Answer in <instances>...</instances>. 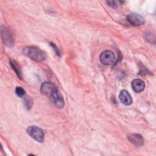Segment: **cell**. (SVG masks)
<instances>
[{
	"label": "cell",
	"mask_w": 156,
	"mask_h": 156,
	"mask_svg": "<svg viewBox=\"0 0 156 156\" xmlns=\"http://www.w3.org/2000/svg\"><path fill=\"white\" fill-rule=\"evenodd\" d=\"M40 92L42 94L48 96L57 107L61 108L64 107L65 101L63 96L53 83L51 82L43 83L40 87Z\"/></svg>",
	"instance_id": "6da1fadb"
},
{
	"label": "cell",
	"mask_w": 156,
	"mask_h": 156,
	"mask_svg": "<svg viewBox=\"0 0 156 156\" xmlns=\"http://www.w3.org/2000/svg\"><path fill=\"white\" fill-rule=\"evenodd\" d=\"M23 52L26 56L38 62L44 61L47 57V55L44 51L34 46H26L24 48Z\"/></svg>",
	"instance_id": "7a4b0ae2"
},
{
	"label": "cell",
	"mask_w": 156,
	"mask_h": 156,
	"mask_svg": "<svg viewBox=\"0 0 156 156\" xmlns=\"http://www.w3.org/2000/svg\"><path fill=\"white\" fill-rule=\"evenodd\" d=\"M27 133L33 139L38 142H43L44 141V131L36 126H29L27 129Z\"/></svg>",
	"instance_id": "3957f363"
},
{
	"label": "cell",
	"mask_w": 156,
	"mask_h": 156,
	"mask_svg": "<svg viewBox=\"0 0 156 156\" xmlns=\"http://www.w3.org/2000/svg\"><path fill=\"white\" fill-rule=\"evenodd\" d=\"M1 38L4 44L8 47H12L14 44L15 38L12 32L6 27H1Z\"/></svg>",
	"instance_id": "277c9868"
},
{
	"label": "cell",
	"mask_w": 156,
	"mask_h": 156,
	"mask_svg": "<svg viewBox=\"0 0 156 156\" xmlns=\"http://www.w3.org/2000/svg\"><path fill=\"white\" fill-rule=\"evenodd\" d=\"M99 60L102 65H111L115 63L116 57L112 51L105 50L100 54Z\"/></svg>",
	"instance_id": "5b68a950"
},
{
	"label": "cell",
	"mask_w": 156,
	"mask_h": 156,
	"mask_svg": "<svg viewBox=\"0 0 156 156\" xmlns=\"http://www.w3.org/2000/svg\"><path fill=\"white\" fill-rule=\"evenodd\" d=\"M127 20L130 24L135 26H140L144 24L145 21L143 16L138 13H130L127 16Z\"/></svg>",
	"instance_id": "8992f818"
},
{
	"label": "cell",
	"mask_w": 156,
	"mask_h": 156,
	"mask_svg": "<svg viewBox=\"0 0 156 156\" xmlns=\"http://www.w3.org/2000/svg\"><path fill=\"white\" fill-rule=\"evenodd\" d=\"M127 138L129 141L136 147H140L144 144V139L140 134L130 133L128 135Z\"/></svg>",
	"instance_id": "52a82bcc"
},
{
	"label": "cell",
	"mask_w": 156,
	"mask_h": 156,
	"mask_svg": "<svg viewBox=\"0 0 156 156\" xmlns=\"http://www.w3.org/2000/svg\"><path fill=\"white\" fill-rule=\"evenodd\" d=\"M120 101L126 105H130L132 103V98L130 94L126 90H122L119 94Z\"/></svg>",
	"instance_id": "ba28073f"
},
{
	"label": "cell",
	"mask_w": 156,
	"mask_h": 156,
	"mask_svg": "<svg viewBox=\"0 0 156 156\" xmlns=\"http://www.w3.org/2000/svg\"><path fill=\"white\" fill-rule=\"evenodd\" d=\"M131 86L135 92L140 93L144 90L145 88V83L141 79H135L132 82Z\"/></svg>",
	"instance_id": "9c48e42d"
},
{
	"label": "cell",
	"mask_w": 156,
	"mask_h": 156,
	"mask_svg": "<svg viewBox=\"0 0 156 156\" xmlns=\"http://www.w3.org/2000/svg\"><path fill=\"white\" fill-rule=\"evenodd\" d=\"M9 63H10V66L13 69V70L15 72L16 74L19 77V79H22V73H21V71L20 68L19 67V66L14 61H13L12 60H10L9 61Z\"/></svg>",
	"instance_id": "30bf717a"
},
{
	"label": "cell",
	"mask_w": 156,
	"mask_h": 156,
	"mask_svg": "<svg viewBox=\"0 0 156 156\" xmlns=\"http://www.w3.org/2000/svg\"><path fill=\"white\" fill-rule=\"evenodd\" d=\"M144 38L147 42L152 44H154L155 43V35L151 32H146L144 34Z\"/></svg>",
	"instance_id": "8fae6325"
},
{
	"label": "cell",
	"mask_w": 156,
	"mask_h": 156,
	"mask_svg": "<svg viewBox=\"0 0 156 156\" xmlns=\"http://www.w3.org/2000/svg\"><path fill=\"white\" fill-rule=\"evenodd\" d=\"M15 93L20 98H24L26 95V91L21 87H16Z\"/></svg>",
	"instance_id": "7c38bea8"
},
{
	"label": "cell",
	"mask_w": 156,
	"mask_h": 156,
	"mask_svg": "<svg viewBox=\"0 0 156 156\" xmlns=\"http://www.w3.org/2000/svg\"><path fill=\"white\" fill-rule=\"evenodd\" d=\"M24 105L29 110L32 106V100L29 96H24Z\"/></svg>",
	"instance_id": "4fadbf2b"
},
{
	"label": "cell",
	"mask_w": 156,
	"mask_h": 156,
	"mask_svg": "<svg viewBox=\"0 0 156 156\" xmlns=\"http://www.w3.org/2000/svg\"><path fill=\"white\" fill-rule=\"evenodd\" d=\"M106 3L108 4V6H110L113 9H116L118 6L117 2L115 1H106Z\"/></svg>",
	"instance_id": "5bb4252c"
},
{
	"label": "cell",
	"mask_w": 156,
	"mask_h": 156,
	"mask_svg": "<svg viewBox=\"0 0 156 156\" xmlns=\"http://www.w3.org/2000/svg\"><path fill=\"white\" fill-rule=\"evenodd\" d=\"M50 45L52 47V48H53V49L55 51L56 54H57L58 56H60V52L59 49H58V48L57 47V46H56L54 43H50Z\"/></svg>",
	"instance_id": "9a60e30c"
}]
</instances>
